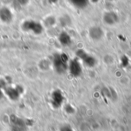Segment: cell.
Returning a JSON list of instances; mask_svg holds the SVG:
<instances>
[{
    "label": "cell",
    "mask_w": 131,
    "mask_h": 131,
    "mask_svg": "<svg viewBox=\"0 0 131 131\" xmlns=\"http://www.w3.org/2000/svg\"><path fill=\"white\" fill-rule=\"evenodd\" d=\"M69 59L65 53L55 54L53 59V66L55 70L59 73L63 74L67 71Z\"/></svg>",
    "instance_id": "1"
},
{
    "label": "cell",
    "mask_w": 131,
    "mask_h": 131,
    "mask_svg": "<svg viewBox=\"0 0 131 131\" xmlns=\"http://www.w3.org/2000/svg\"><path fill=\"white\" fill-rule=\"evenodd\" d=\"M76 56L78 60L82 63L83 65L88 67V68H93L97 64V60L96 58L86 52L84 50L80 49L76 52Z\"/></svg>",
    "instance_id": "2"
},
{
    "label": "cell",
    "mask_w": 131,
    "mask_h": 131,
    "mask_svg": "<svg viewBox=\"0 0 131 131\" xmlns=\"http://www.w3.org/2000/svg\"><path fill=\"white\" fill-rule=\"evenodd\" d=\"M67 70L72 76L79 77L82 74V72H83L82 63L80 61V60H78L76 57L71 60H69Z\"/></svg>",
    "instance_id": "3"
},
{
    "label": "cell",
    "mask_w": 131,
    "mask_h": 131,
    "mask_svg": "<svg viewBox=\"0 0 131 131\" xmlns=\"http://www.w3.org/2000/svg\"><path fill=\"white\" fill-rule=\"evenodd\" d=\"M22 28L26 31H31L34 34H41L43 32V26L39 22L34 21H27L24 22Z\"/></svg>",
    "instance_id": "4"
},
{
    "label": "cell",
    "mask_w": 131,
    "mask_h": 131,
    "mask_svg": "<svg viewBox=\"0 0 131 131\" xmlns=\"http://www.w3.org/2000/svg\"><path fill=\"white\" fill-rule=\"evenodd\" d=\"M103 21L107 26H114L119 22V17L115 12H108L103 15Z\"/></svg>",
    "instance_id": "5"
},
{
    "label": "cell",
    "mask_w": 131,
    "mask_h": 131,
    "mask_svg": "<svg viewBox=\"0 0 131 131\" xmlns=\"http://www.w3.org/2000/svg\"><path fill=\"white\" fill-rule=\"evenodd\" d=\"M88 35L90 38L94 41H100L103 39L104 32L103 29L98 26H93L88 31Z\"/></svg>",
    "instance_id": "6"
},
{
    "label": "cell",
    "mask_w": 131,
    "mask_h": 131,
    "mask_svg": "<svg viewBox=\"0 0 131 131\" xmlns=\"http://www.w3.org/2000/svg\"><path fill=\"white\" fill-rule=\"evenodd\" d=\"M12 123V131H25L26 126L25 121L15 116L11 117Z\"/></svg>",
    "instance_id": "7"
},
{
    "label": "cell",
    "mask_w": 131,
    "mask_h": 131,
    "mask_svg": "<svg viewBox=\"0 0 131 131\" xmlns=\"http://www.w3.org/2000/svg\"><path fill=\"white\" fill-rule=\"evenodd\" d=\"M64 101L62 93L59 90L55 91L51 95V104L55 107H59Z\"/></svg>",
    "instance_id": "8"
},
{
    "label": "cell",
    "mask_w": 131,
    "mask_h": 131,
    "mask_svg": "<svg viewBox=\"0 0 131 131\" xmlns=\"http://www.w3.org/2000/svg\"><path fill=\"white\" fill-rule=\"evenodd\" d=\"M12 13L8 8L3 7L0 8V19L2 21L5 23H9L12 20Z\"/></svg>",
    "instance_id": "9"
},
{
    "label": "cell",
    "mask_w": 131,
    "mask_h": 131,
    "mask_svg": "<svg viewBox=\"0 0 131 131\" xmlns=\"http://www.w3.org/2000/svg\"><path fill=\"white\" fill-rule=\"evenodd\" d=\"M58 40L63 46H69L71 43V37L67 32L61 33L58 36Z\"/></svg>",
    "instance_id": "10"
},
{
    "label": "cell",
    "mask_w": 131,
    "mask_h": 131,
    "mask_svg": "<svg viewBox=\"0 0 131 131\" xmlns=\"http://www.w3.org/2000/svg\"><path fill=\"white\" fill-rule=\"evenodd\" d=\"M5 92H6V95L8 96V98L12 100H17L19 98L20 92H19L18 89L9 87V88H7L5 89Z\"/></svg>",
    "instance_id": "11"
},
{
    "label": "cell",
    "mask_w": 131,
    "mask_h": 131,
    "mask_svg": "<svg viewBox=\"0 0 131 131\" xmlns=\"http://www.w3.org/2000/svg\"><path fill=\"white\" fill-rule=\"evenodd\" d=\"M60 131H73V129L71 128V127L68 124H65L63 126L61 127Z\"/></svg>",
    "instance_id": "12"
},
{
    "label": "cell",
    "mask_w": 131,
    "mask_h": 131,
    "mask_svg": "<svg viewBox=\"0 0 131 131\" xmlns=\"http://www.w3.org/2000/svg\"><path fill=\"white\" fill-rule=\"evenodd\" d=\"M72 2V3L78 5V6H81V5L83 4V2H84L85 0H71Z\"/></svg>",
    "instance_id": "13"
},
{
    "label": "cell",
    "mask_w": 131,
    "mask_h": 131,
    "mask_svg": "<svg viewBox=\"0 0 131 131\" xmlns=\"http://www.w3.org/2000/svg\"><path fill=\"white\" fill-rule=\"evenodd\" d=\"M18 2L21 4V5H26L29 2V0H18Z\"/></svg>",
    "instance_id": "14"
}]
</instances>
